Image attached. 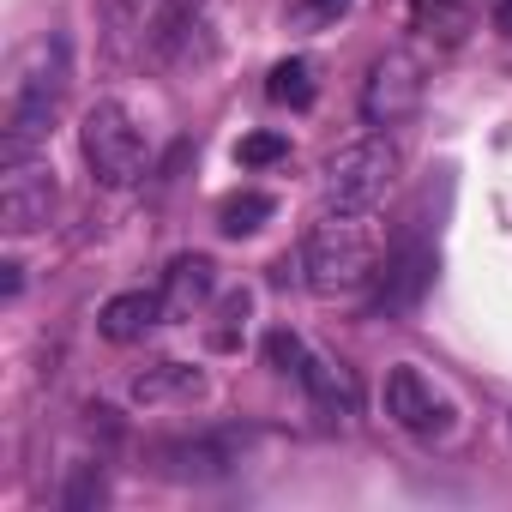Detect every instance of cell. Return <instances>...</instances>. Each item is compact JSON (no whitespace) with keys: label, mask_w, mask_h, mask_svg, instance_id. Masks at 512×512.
Wrapping results in <instances>:
<instances>
[{"label":"cell","mask_w":512,"mask_h":512,"mask_svg":"<svg viewBox=\"0 0 512 512\" xmlns=\"http://www.w3.org/2000/svg\"><path fill=\"white\" fill-rule=\"evenodd\" d=\"M386 416L404 428V434H446V422H452V404L404 362V368H392L386 374Z\"/></svg>","instance_id":"52a82bcc"},{"label":"cell","mask_w":512,"mask_h":512,"mask_svg":"<svg viewBox=\"0 0 512 512\" xmlns=\"http://www.w3.org/2000/svg\"><path fill=\"white\" fill-rule=\"evenodd\" d=\"M79 151H85V163H91V175H97L103 187H133V181L145 175V163H151L145 133L133 127V115H127L121 103H97V109H85Z\"/></svg>","instance_id":"3957f363"},{"label":"cell","mask_w":512,"mask_h":512,"mask_svg":"<svg viewBox=\"0 0 512 512\" xmlns=\"http://www.w3.org/2000/svg\"><path fill=\"white\" fill-rule=\"evenodd\" d=\"M266 362H272L278 374H302V362H308V344H302L296 332H272V338H266Z\"/></svg>","instance_id":"ac0fdd59"},{"label":"cell","mask_w":512,"mask_h":512,"mask_svg":"<svg viewBox=\"0 0 512 512\" xmlns=\"http://www.w3.org/2000/svg\"><path fill=\"white\" fill-rule=\"evenodd\" d=\"M398 181V151L386 139H356L326 163V211H374Z\"/></svg>","instance_id":"277c9868"},{"label":"cell","mask_w":512,"mask_h":512,"mask_svg":"<svg viewBox=\"0 0 512 512\" xmlns=\"http://www.w3.org/2000/svg\"><path fill=\"white\" fill-rule=\"evenodd\" d=\"M97 500H103V476H97V464H85V470L73 476V488L61 494V506H67V512H85V506H97Z\"/></svg>","instance_id":"d6986e66"},{"label":"cell","mask_w":512,"mask_h":512,"mask_svg":"<svg viewBox=\"0 0 512 512\" xmlns=\"http://www.w3.org/2000/svg\"><path fill=\"white\" fill-rule=\"evenodd\" d=\"M223 314H229V320H247V290H235V296L223 302ZM217 344H235V332H217Z\"/></svg>","instance_id":"44dd1931"},{"label":"cell","mask_w":512,"mask_h":512,"mask_svg":"<svg viewBox=\"0 0 512 512\" xmlns=\"http://www.w3.org/2000/svg\"><path fill=\"white\" fill-rule=\"evenodd\" d=\"M217 290V266L205 260V253H181V260L163 272V320H193Z\"/></svg>","instance_id":"9c48e42d"},{"label":"cell","mask_w":512,"mask_h":512,"mask_svg":"<svg viewBox=\"0 0 512 512\" xmlns=\"http://www.w3.org/2000/svg\"><path fill=\"white\" fill-rule=\"evenodd\" d=\"M314 91H320V85H314V67H308V61H278L272 79H266V97L284 103V109H308Z\"/></svg>","instance_id":"9a60e30c"},{"label":"cell","mask_w":512,"mask_h":512,"mask_svg":"<svg viewBox=\"0 0 512 512\" xmlns=\"http://www.w3.org/2000/svg\"><path fill=\"white\" fill-rule=\"evenodd\" d=\"M284 157H290V139L284 133H247L235 145V163L241 169H266V163H284Z\"/></svg>","instance_id":"e0dca14e"},{"label":"cell","mask_w":512,"mask_h":512,"mask_svg":"<svg viewBox=\"0 0 512 512\" xmlns=\"http://www.w3.org/2000/svg\"><path fill=\"white\" fill-rule=\"evenodd\" d=\"M374 266H380V229L368 211H326L302 241V272L314 296H350L368 278H380Z\"/></svg>","instance_id":"7a4b0ae2"},{"label":"cell","mask_w":512,"mask_h":512,"mask_svg":"<svg viewBox=\"0 0 512 512\" xmlns=\"http://www.w3.org/2000/svg\"><path fill=\"white\" fill-rule=\"evenodd\" d=\"M229 464H235V452H229L223 440H175V446H163V470L181 476V482L229 476Z\"/></svg>","instance_id":"7c38bea8"},{"label":"cell","mask_w":512,"mask_h":512,"mask_svg":"<svg viewBox=\"0 0 512 512\" xmlns=\"http://www.w3.org/2000/svg\"><path fill=\"white\" fill-rule=\"evenodd\" d=\"M494 31L512 37V0H500V7H494Z\"/></svg>","instance_id":"7402d4cb"},{"label":"cell","mask_w":512,"mask_h":512,"mask_svg":"<svg viewBox=\"0 0 512 512\" xmlns=\"http://www.w3.org/2000/svg\"><path fill=\"white\" fill-rule=\"evenodd\" d=\"M169 392H199V374L181 368V362H157L151 374L133 380V398H139V404H157V398H169Z\"/></svg>","instance_id":"2e32d148"},{"label":"cell","mask_w":512,"mask_h":512,"mask_svg":"<svg viewBox=\"0 0 512 512\" xmlns=\"http://www.w3.org/2000/svg\"><path fill=\"white\" fill-rule=\"evenodd\" d=\"M350 13V0H296V25H332Z\"/></svg>","instance_id":"ffe728a7"},{"label":"cell","mask_w":512,"mask_h":512,"mask_svg":"<svg viewBox=\"0 0 512 512\" xmlns=\"http://www.w3.org/2000/svg\"><path fill=\"white\" fill-rule=\"evenodd\" d=\"M416 103H422V67H416V55H404V49L380 55L368 67V85H362V115L374 127H392V121L416 115Z\"/></svg>","instance_id":"8992f818"},{"label":"cell","mask_w":512,"mask_h":512,"mask_svg":"<svg viewBox=\"0 0 512 512\" xmlns=\"http://www.w3.org/2000/svg\"><path fill=\"white\" fill-rule=\"evenodd\" d=\"M434 284V253L428 247H398L386 272H380V296H374V314H410Z\"/></svg>","instance_id":"ba28073f"},{"label":"cell","mask_w":512,"mask_h":512,"mask_svg":"<svg viewBox=\"0 0 512 512\" xmlns=\"http://www.w3.org/2000/svg\"><path fill=\"white\" fill-rule=\"evenodd\" d=\"M67 43L61 37H43L25 61H19V73H13V85H7V127H0V163H19V157H37V145L49 139V127H55V115H61V103H67Z\"/></svg>","instance_id":"6da1fadb"},{"label":"cell","mask_w":512,"mask_h":512,"mask_svg":"<svg viewBox=\"0 0 512 512\" xmlns=\"http://www.w3.org/2000/svg\"><path fill=\"white\" fill-rule=\"evenodd\" d=\"M272 211H278L272 193H229V199L217 205V229H223V235H253Z\"/></svg>","instance_id":"5bb4252c"},{"label":"cell","mask_w":512,"mask_h":512,"mask_svg":"<svg viewBox=\"0 0 512 512\" xmlns=\"http://www.w3.org/2000/svg\"><path fill=\"white\" fill-rule=\"evenodd\" d=\"M61 205V187H55V169L37 163V157H19V163H0V229L7 235H31L55 217Z\"/></svg>","instance_id":"5b68a950"},{"label":"cell","mask_w":512,"mask_h":512,"mask_svg":"<svg viewBox=\"0 0 512 512\" xmlns=\"http://www.w3.org/2000/svg\"><path fill=\"white\" fill-rule=\"evenodd\" d=\"M476 25V0H410V31L434 49H458Z\"/></svg>","instance_id":"8fae6325"},{"label":"cell","mask_w":512,"mask_h":512,"mask_svg":"<svg viewBox=\"0 0 512 512\" xmlns=\"http://www.w3.org/2000/svg\"><path fill=\"white\" fill-rule=\"evenodd\" d=\"M157 320H163V296H151V290H121V296L103 302L97 332H103L109 344H139Z\"/></svg>","instance_id":"30bf717a"},{"label":"cell","mask_w":512,"mask_h":512,"mask_svg":"<svg viewBox=\"0 0 512 512\" xmlns=\"http://www.w3.org/2000/svg\"><path fill=\"white\" fill-rule=\"evenodd\" d=\"M296 380L308 386V398H314V404H320L326 416H338V410H350V404H356V380H350L344 368H332V362H320V356H308Z\"/></svg>","instance_id":"4fadbf2b"}]
</instances>
